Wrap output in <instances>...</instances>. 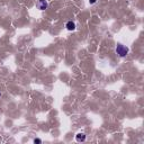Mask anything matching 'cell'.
I'll return each mask as SVG.
<instances>
[{"label":"cell","mask_w":144,"mask_h":144,"mask_svg":"<svg viewBox=\"0 0 144 144\" xmlns=\"http://www.w3.org/2000/svg\"><path fill=\"white\" fill-rule=\"evenodd\" d=\"M128 52H130V50H128V47L125 45L117 44V46H116V54H118V56H120V57L126 56Z\"/></svg>","instance_id":"6da1fadb"},{"label":"cell","mask_w":144,"mask_h":144,"mask_svg":"<svg viewBox=\"0 0 144 144\" xmlns=\"http://www.w3.org/2000/svg\"><path fill=\"white\" fill-rule=\"evenodd\" d=\"M86 134H83V133H78L77 135H76V140L78 142H84L86 141Z\"/></svg>","instance_id":"3957f363"},{"label":"cell","mask_w":144,"mask_h":144,"mask_svg":"<svg viewBox=\"0 0 144 144\" xmlns=\"http://www.w3.org/2000/svg\"><path fill=\"white\" fill-rule=\"evenodd\" d=\"M65 27H67L68 30H74V29H76V24H74V23H73L72 20H70V22L67 23Z\"/></svg>","instance_id":"277c9868"},{"label":"cell","mask_w":144,"mask_h":144,"mask_svg":"<svg viewBox=\"0 0 144 144\" xmlns=\"http://www.w3.org/2000/svg\"><path fill=\"white\" fill-rule=\"evenodd\" d=\"M0 97H1V92H0Z\"/></svg>","instance_id":"52a82bcc"},{"label":"cell","mask_w":144,"mask_h":144,"mask_svg":"<svg viewBox=\"0 0 144 144\" xmlns=\"http://www.w3.org/2000/svg\"><path fill=\"white\" fill-rule=\"evenodd\" d=\"M89 2H90V5H93V3L97 2V0H89Z\"/></svg>","instance_id":"8992f818"},{"label":"cell","mask_w":144,"mask_h":144,"mask_svg":"<svg viewBox=\"0 0 144 144\" xmlns=\"http://www.w3.org/2000/svg\"><path fill=\"white\" fill-rule=\"evenodd\" d=\"M34 143L35 144H41L42 143V140L41 138H34Z\"/></svg>","instance_id":"5b68a950"},{"label":"cell","mask_w":144,"mask_h":144,"mask_svg":"<svg viewBox=\"0 0 144 144\" xmlns=\"http://www.w3.org/2000/svg\"><path fill=\"white\" fill-rule=\"evenodd\" d=\"M37 7H38V9H41V10H45V9H47L49 3H47L46 0H38Z\"/></svg>","instance_id":"7a4b0ae2"}]
</instances>
